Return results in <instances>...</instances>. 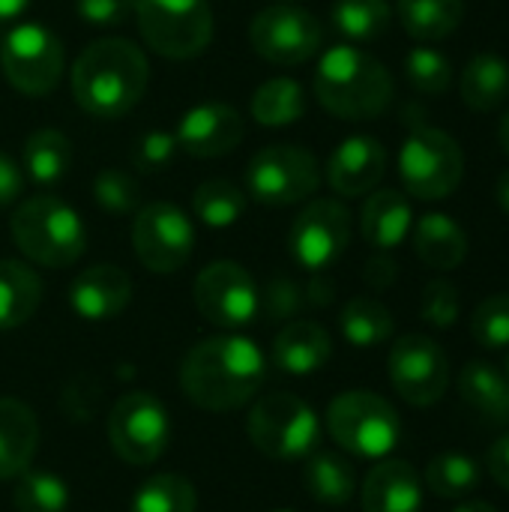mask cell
Returning <instances> with one entry per match:
<instances>
[{"instance_id": "cell-29", "label": "cell", "mask_w": 509, "mask_h": 512, "mask_svg": "<svg viewBox=\"0 0 509 512\" xmlns=\"http://www.w3.org/2000/svg\"><path fill=\"white\" fill-rule=\"evenodd\" d=\"M24 171L39 186H54L72 165V144L60 129H36L21 150Z\"/></svg>"}, {"instance_id": "cell-48", "label": "cell", "mask_w": 509, "mask_h": 512, "mask_svg": "<svg viewBox=\"0 0 509 512\" xmlns=\"http://www.w3.org/2000/svg\"><path fill=\"white\" fill-rule=\"evenodd\" d=\"M30 0H0V24H12L27 12Z\"/></svg>"}, {"instance_id": "cell-20", "label": "cell", "mask_w": 509, "mask_h": 512, "mask_svg": "<svg viewBox=\"0 0 509 512\" xmlns=\"http://www.w3.org/2000/svg\"><path fill=\"white\" fill-rule=\"evenodd\" d=\"M423 483L411 462H378L363 483V512H420Z\"/></svg>"}, {"instance_id": "cell-2", "label": "cell", "mask_w": 509, "mask_h": 512, "mask_svg": "<svg viewBox=\"0 0 509 512\" xmlns=\"http://www.w3.org/2000/svg\"><path fill=\"white\" fill-rule=\"evenodd\" d=\"M150 84V63L129 39H96L72 66V96L84 114L117 120L129 114Z\"/></svg>"}, {"instance_id": "cell-1", "label": "cell", "mask_w": 509, "mask_h": 512, "mask_svg": "<svg viewBox=\"0 0 509 512\" xmlns=\"http://www.w3.org/2000/svg\"><path fill=\"white\" fill-rule=\"evenodd\" d=\"M267 378L261 348L246 336H210L198 342L180 366L186 399L204 411H237L252 402Z\"/></svg>"}, {"instance_id": "cell-38", "label": "cell", "mask_w": 509, "mask_h": 512, "mask_svg": "<svg viewBox=\"0 0 509 512\" xmlns=\"http://www.w3.org/2000/svg\"><path fill=\"white\" fill-rule=\"evenodd\" d=\"M405 75L417 93L441 96L453 81V63L438 48L420 45V48H411V54L405 57Z\"/></svg>"}, {"instance_id": "cell-21", "label": "cell", "mask_w": 509, "mask_h": 512, "mask_svg": "<svg viewBox=\"0 0 509 512\" xmlns=\"http://www.w3.org/2000/svg\"><path fill=\"white\" fill-rule=\"evenodd\" d=\"M333 354V339L330 333L315 324V321H294L288 327L279 330V336L273 339V366L285 375H312L321 366H327Z\"/></svg>"}, {"instance_id": "cell-39", "label": "cell", "mask_w": 509, "mask_h": 512, "mask_svg": "<svg viewBox=\"0 0 509 512\" xmlns=\"http://www.w3.org/2000/svg\"><path fill=\"white\" fill-rule=\"evenodd\" d=\"M138 183L129 171L123 168H105L93 177V201L111 213V216H126L138 207Z\"/></svg>"}, {"instance_id": "cell-35", "label": "cell", "mask_w": 509, "mask_h": 512, "mask_svg": "<svg viewBox=\"0 0 509 512\" xmlns=\"http://www.w3.org/2000/svg\"><path fill=\"white\" fill-rule=\"evenodd\" d=\"M246 210V192L231 180H207L192 195V213L210 228L234 225Z\"/></svg>"}, {"instance_id": "cell-26", "label": "cell", "mask_w": 509, "mask_h": 512, "mask_svg": "<svg viewBox=\"0 0 509 512\" xmlns=\"http://www.w3.org/2000/svg\"><path fill=\"white\" fill-rule=\"evenodd\" d=\"M42 300V282L33 267L3 258L0 261V330H15L30 321Z\"/></svg>"}, {"instance_id": "cell-40", "label": "cell", "mask_w": 509, "mask_h": 512, "mask_svg": "<svg viewBox=\"0 0 509 512\" xmlns=\"http://www.w3.org/2000/svg\"><path fill=\"white\" fill-rule=\"evenodd\" d=\"M471 333L486 351L509 348V294H495L474 309Z\"/></svg>"}, {"instance_id": "cell-46", "label": "cell", "mask_w": 509, "mask_h": 512, "mask_svg": "<svg viewBox=\"0 0 509 512\" xmlns=\"http://www.w3.org/2000/svg\"><path fill=\"white\" fill-rule=\"evenodd\" d=\"M396 276H399V267H396V261L387 258V255H375V258L366 264V282H369L372 288H378V291L390 288V285L396 282Z\"/></svg>"}, {"instance_id": "cell-9", "label": "cell", "mask_w": 509, "mask_h": 512, "mask_svg": "<svg viewBox=\"0 0 509 512\" xmlns=\"http://www.w3.org/2000/svg\"><path fill=\"white\" fill-rule=\"evenodd\" d=\"M321 186L318 159L297 144L258 150L246 165V192L267 207H288L312 198Z\"/></svg>"}, {"instance_id": "cell-34", "label": "cell", "mask_w": 509, "mask_h": 512, "mask_svg": "<svg viewBox=\"0 0 509 512\" xmlns=\"http://www.w3.org/2000/svg\"><path fill=\"white\" fill-rule=\"evenodd\" d=\"M198 510V495L195 486L180 477V474H153L147 477L135 498L132 512H195Z\"/></svg>"}, {"instance_id": "cell-8", "label": "cell", "mask_w": 509, "mask_h": 512, "mask_svg": "<svg viewBox=\"0 0 509 512\" xmlns=\"http://www.w3.org/2000/svg\"><path fill=\"white\" fill-rule=\"evenodd\" d=\"M399 174L405 192H411L414 198L441 201L459 189L465 174V153L450 132L420 126L402 144Z\"/></svg>"}, {"instance_id": "cell-15", "label": "cell", "mask_w": 509, "mask_h": 512, "mask_svg": "<svg viewBox=\"0 0 509 512\" xmlns=\"http://www.w3.org/2000/svg\"><path fill=\"white\" fill-rule=\"evenodd\" d=\"M132 246L150 273H174L195 252V225L180 207L156 201L138 210Z\"/></svg>"}, {"instance_id": "cell-14", "label": "cell", "mask_w": 509, "mask_h": 512, "mask_svg": "<svg viewBox=\"0 0 509 512\" xmlns=\"http://www.w3.org/2000/svg\"><path fill=\"white\" fill-rule=\"evenodd\" d=\"M393 390L414 408H432L450 387V360L444 348L420 333L402 336L387 360Z\"/></svg>"}, {"instance_id": "cell-52", "label": "cell", "mask_w": 509, "mask_h": 512, "mask_svg": "<svg viewBox=\"0 0 509 512\" xmlns=\"http://www.w3.org/2000/svg\"><path fill=\"white\" fill-rule=\"evenodd\" d=\"M507 378H509V354H507Z\"/></svg>"}, {"instance_id": "cell-51", "label": "cell", "mask_w": 509, "mask_h": 512, "mask_svg": "<svg viewBox=\"0 0 509 512\" xmlns=\"http://www.w3.org/2000/svg\"><path fill=\"white\" fill-rule=\"evenodd\" d=\"M498 141H501L504 153H507V156H509V111H507V114H504L501 126H498Z\"/></svg>"}, {"instance_id": "cell-4", "label": "cell", "mask_w": 509, "mask_h": 512, "mask_svg": "<svg viewBox=\"0 0 509 512\" xmlns=\"http://www.w3.org/2000/svg\"><path fill=\"white\" fill-rule=\"evenodd\" d=\"M15 246L42 267L63 270L84 255L87 231L81 216L57 195H33L18 204L9 222Z\"/></svg>"}, {"instance_id": "cell-25", "label": "cell", "mask_w": 509, "mask_h": 512, "mask_svg": "<svg viewBox=\"0 0 509 512\" xmlns=\"http://www.w3.org/2000/svg\"><path fill=\"white\" fill-rule=\"evenodd\" d=\"M462 402L471 405L483 420L504 426L509 423V378L483 360H471L459 375Z\"/></svg>"}, {"instance_id": "cell-23", "label": "cell", "mask_w": 509, "mask_h": 512, "mask_svg": "<svg viewBox=\"0 0 509 512\" xmlns=\"http://www.w3.org/2000/svg\"><path fill=\"white\" fill-rule=\"evenodd\" d=\"M414 225L411 201L399 189H378L366 198L363 216H360V231L366 243H372L381 252L396 249Z\"/></svg>"}, {"instance_id": "cell-49", "label": "cell", "mask_w": 509, "mask_h": 512, "mask_svg": "<svg viewBox=\"0 0 509 512\" xmlns=\"http://www.w3.org/2000/svg\"><path fill=\"white\" fill-rule=\"evenodd\" d=\"M495 195H498V204H501V210L509 216V168L498 177V189H495Z\"/></svg>"}, {"instance_id": "cell-3", "label": "cell", "mask_w": 509, "mask_h": 512, "mask_svg": "<svg viewBox=\"0 0 509 512\" xmlns=\"http://www.w3.org/2000/svg\"><path fill=\"white\" fill-rule=\"evenodd\" d=\"M318 102L345 120H369L393 102L390 69L357 45L330 48L315 72Z\"/></svg>"}, {"instance_id": "cell-18", "label": "cell", "mask_w": 509, "mask_h": 512, "mask_svg": "<svg viewBox=\"0 0 509 512\" xmlns=\"http://www.w3.org/2000/svg\"><path fill=\"white\" fill-rule=\"evenodd\" d=\"M387 171V150L372 135L345 138L327 162V183L342 198H360L372 192Z\"/></svg>"}, {"instance_id": "cell-42", "label": "cell", "mask_w": 509, "mask_h": 512, "mask_svg": "<svg viewBox=\"0 0 509 512\" xmlns=\"http://www.w3.org/2000/svg\"><path fill=\"white\" fill-rule=\"evenodd\" d=\"M75 12L90 27H120L135 15V0H75Z\"/></svg>"}, {"instance_id": "cell-33", "label": "cell", "mask_w": 509, "mask_h": 512, "mask_svg": "<svg viewBox=\"0 0 509 512\" xmlns=\"http://www.w3.org/2000/svg\"><path fill=\"white\" fill-rule=\"evenodd\" d=\"M393 18L390 0H336L333 24L354 42H372L387 33Z\"/></svg>"}, {"instance_id": "cell-43", "label": "cell", "mask_w": 509, "mask_h": 512, "mask_svg": "<svg viewBox=\"0 0 509 512\" xmlns=\"http://www.w3.org/2000/svg\"><path fill=\"white\" fill-rule=\"evenodd\" d=\"M177 150L180 147H177V138L171 132L153 129V132L138 138V144H135V165L144 168V171H159V168H165L177 156Z\"/></svg>"}, {"instance_id": "cell-7", "label": "cell", "mask_w": 509, "mask_h": 512, "mask_svg": "<svg viewBox=\"0 0 509 512\" xmlns=\"http://www.w3.org/2000/svg\"><path fill=\"white\" fill-rule=\"evenodd\" d=\"M246 432L255 450L270 459H303L318 447L321 420L300 396L279 390L255 402Z\"/></svg>"}, {"instance_id": "cell-41", "label": "cell", "mask_w": 509, "mask_h": 512, "mask_svg": "<svg viewBox=\"0 0 509 512\" xmlns=\"http://www.w3.org/2000/svg\"><path fill=\"white\" fill-rule=\"evenodd\" d=\"M459 291L453 282L447 279H435L423 288V297H420V318L426 324H432L435 330H450L456 321H459Z\"/></svg>"}, {"instance_id": "cell-50", "label": "cell", "mask_w": 509, "mask_h": 512, "mask_svg": "<svg viewBox=\"0 0 509 512\" xmlns=\"http://www.w3.org/2000/svg\"><path fill=\"white\" fill-rule=\"evenodd\" d=\"M453 512H498L492 504H486V501H465L462 507H456Z\"/></svg>"}, {"instance_id": "cell-28", "label": "cell", "mask_w": 509, "mask_h": 512, "mask_svg": "<svg viewBox=\"0 0 509 512\" xmlns=\"http://www.w3.org/2000/svg\"><path fill=\"white\" fill-rule=\"evenodd\" d=\"M402 27L420 42H438L459 30L465 0H396Z\"/></svg>"}, {"instance_id": "cell-11", "label": "cell", "mask_w": 509, "mask_h": 512, "mask_svg": "<svg viewBox=\"0 0 509 512\" xmlns=\"http://www.w3.org/2000/svg\"><path fill=\"white\" fill-rule=\"evenodd\" d=\"M108 441L123 462L153 465L171 444V417L153 393H123L108 414Z\"/></svg>"}, {"instance_id": "cell-27", "label": "cell", "mask_w": 509, "mask_h": 512, "mask_svg": "<svg viewBox=\"0 0 509 512\" xmlns=\"http://www.w3.org/2000/svg\"><path fill=\"white\" fill-rule=\"evenodd\" d=\"M462 102L474 111H495L509 99V63L501 54L483 51L462 72Z\"/></svg>"}, {"instance_id": "cell-10", "label": "cell", "mask_w": 509, "mask_h": 512, "mask_svg": "<svg viewBox=\"0 0 509 512\" xmlns=\"http://www.w3.org/2000/svg\"><path fill=\"white\" fill-rule=\"evenodd\" d=\"M63 42L36 21H18L6 30L0 63L6 81L27 96H45L63 75Z\"/></svg>"}, {"instance_id": "cell-37", "label": "cell", "mask_w": 509, "mask_h": 512, "mask_svg": "<svg viewBox=\"0 0 509 512\" xmlns=\"http://www.w3.org/2000/svg\"><path fill=\"white\" fill-rule=\"evenodd\" d=\"M12 504H15V512H66L69 510V489L57 474L24 471L18 477Z\"/></svg>"}, {"instance_id": "cell-45", "label": "cell", "mask_w": 509, "mask_h": 512, "mask_svg": "<svg viewBox=\"0 0 509 512\" xmlns=\"http://www.w3.org/2000/svg\"><path fill=\"white\" fill-rule=\"evenodd\" d=\"M24 189V171L0 153V207H9L12 201H18Z\"/></svg>"}, {"instance_id": "cell-32", "label": "cell", "mask_w": 509, "mask_h": 512, "mask_svg": "<svg viewBox=\"0 0 509 512\" xmlns=\"http://www.w3.org/2000/svg\"><path fill=\"white\" fill-rule=\"evenodd\" d=\"M339 327L354 348H375L393 336V315L375 297H354L345 303Z\"/></svg>"}, {"instance_id": "cell-31", "label": "cell", "mask_w": 509, "mask_h": 512, "mask_svg": "<svg viewBox=\"0 0 509 512\" xmlns=\"http://www.w3.org/2000/svg\"><path fill=\"white\" fill-rule=\"evenodd\" d=\"M306 114V93L294 78H270L252 93V117L261 126H291Z\"/></svg>"}, {"instance_id": "cell-22", "label": "cell", "mask_w": 509, "mask_h": 512, "mask_svg": "<svg viewBox=\"0 0 509 512\" xmlns=\"http://www.w3.org/2000/svg\"><path fill=\"white\" fill-rule=\"evenodd\" d=\"M39 450L36 414L9 396H0V480L21 477Z\"/></svg>"}, {"instance_id": "cell-24", "label": "cell", "mask_w": 509, "mask_h": 512, "mask_svg": "<svg viewBox=\"0 0 509 512\" xmlns=\"http://www.w3.org/2000/svg\"><path fill=\"white\" fill-rule=\"evenodd\" d=\"M414 249L432 270H456L468 255V237L447 213H426L414 225Z\"/></svg>"}, {"instance_id": "cell-13", "label": "cell", "mask_w": 509, "mask_h": 512, "mask_svg": "<svg viewBox=\"0 0 509 512\" xmlns=\"http://www.w3.org/2000/svg\"><path fill=\"white\" fill-rule=\"evenodd\" d=\"M195 309L219 330H240L258 318L261 294L249 270L234 261H213L195 279Z\"/></svg>"}, {"instance_id": "cell-17", "label": "cell", "mask_w": 509, "mask_h": 512, "mask_svg": "<svg viewBox=\"0 0 509 512\" xmlns=\"http://www.w3.org/2000/svg\"><path fill=\"white\" fill-rule=\"evenodd\" d=\"M177 147L198 159H216L243 141V117L225 102H201L183 114L177 123Z\"/></svg>"}, {"instance_id": "cell-44", "label": "cell", "mask_w": 509, "mask_h": 512, "mask_svg": "<svg viewBox=\"0 0 509 512\" xmlns=\"http://www.w3.org/2000/svg\"><path fill=\"white\" fill-rule=\"evenodd\" d=\"M264 303H267L270 318H288V315H294V312L303 306V291H300V285L291 282V279H276V282L267 288Z\"/></svg>"}, {"instance_id": "cell-53", "label": "cell", "mask_w": 509, "mask_h": 512, "mask_svg": "<svg viewBox=\"0 0 509 512\" xmlns=\"http://www.w3.org/2000/svg\"><path fill=\"white\" fill-rule=\"evenodd\" d=\"M273 512H294V510H273Z\"/></svg>"}, {"instance_id": "cell-16", "label": "cell", "mask_w": 509, "mask_h": 512, "mask_svg": "<svg viewBox=\"0 0 509 512\" xmlns=\"http://www.w3.org/2000/svg\"><path fill=\"white\" fill-rule=\"evenodd\" d=\"M348 243H351V213L336 198H318L306 204L288 234L291 258L312 273H321L330 264H336L345 255Z\"/></svg>"}, {"instance_id": "cell-36", "label": "cell", "mask_w": 509, "mask_h": 512, "mask_svg": "<svg viewBox=\"0 0 509 512\" xmlns=\"http://www.w3.org/2000/svg\"><path fill=\"white\" fill-rule=\"evenodd\" d=\"M480 465L465 453H441L426 468V486L438 498H468L480 486Z\"/></svg>"}, {"instance_id": "cell-6", "label": "cell", "mask_w": 509, "mask_h": 512, "mask_svg": "<svg viewBox=\"0 0 509 512\" xmlns=\"http://www.w3.org/2000/svg\"><path fill=\"white\" fill-rule=\"evenodd\" d=\"M138 33L162 57L192 60L213 39L210 0H135Z\"/></svg>"}, {"instance_id": "cell-19", "label": "cell", "mask_w": 509, "mask_h": 512, "mask_svg": "<svg viewBox=\"0 0 509 512\" xmlns=\"http://www.w3.org/2000/svg\"><path fill=\"white\" fill-rule=\"evenodd\" d=\"M132 300V279L114 264H96L75 276L69 285V306L84 321L117 318Z\"/></svg>"}, {"instance_id": "cell-30", "label": "cell", "mask_w": 509, "mask_h": 512, "mask_svg": "<svg viewBox=\"0 0 509 512\" xmlns=\"http://www.w3.org/2000/svg\"><path fill=\"white\" fill-rule=\"evenodd\" d=\"M303 480L309 495L327 507H342L357 492V474L351 462L336 453H312Z\"/></svg>"}, {"instance_id": "cell-12", "label": "cell", "mask_w": 509, "mask_h": 512, "mask_svg": "<svg viewBox=\"0 0 509 512\" xmlns=\"http://www.w3.org/2000/svg\"><path fill=\"white\" fill-rule=\"evenodd\" d=\"M249 42L258 57L276 66H300L321 51L324 27L312 12L300 6L273 3L252 18Z\"/></svg>"}, {"instance_id": "cell-54", "label": "cell", "mask_w": 509, "mask_h": 512, "mask_svg": "<svg viewBox=\"0 0 509 512\" xmlns=\"http://www.w3.org/2000/svg\"><path fill=\"white\" fill-rule=\"evenodd\" d=\"M282 3H288V0H282Z\"/></svg>"}, {"instance_id": "cell-47", "label": "cell", "mask_w": 509, "mask_h": 512, "mask_svg": "<svg viewBox=\"0 0 509 512\" xmlns=\"http://www.w3.org/2000/svg\"><path fill=\"white\" fill-rule=\"evenodd\" d=\"M486 465H489V474L495 477V483L509 492V435L495 441V447L489 450Z\"/></svg>"}, {"instance_id": "cell-5", "label": "cell", "mask_w": 509, "mask_h": 512, "mask_svg": "<svg viewBox=\"0 0 509 512\" xmlns=\"http://www.w3.org/2000/svg\"><path fill=\"white\" fill-rule=\"evenodd\" d=\"M327 429L342 450L360 459H384L402 438L399 414L372 390L339 393L327 408Z\"/></svg>"}]
</instances>
